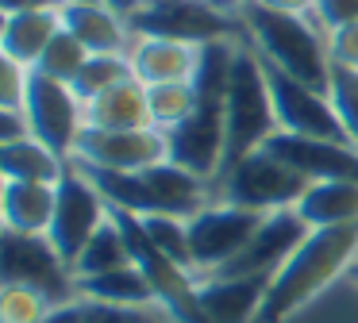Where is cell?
I'll return each instance as SVG.
<instances>
[{
    "mask_svg": "<svg viewBox=\"0 0 358 323\" xmlns=\"http://www.w3.org/2000/svg\"><path fill=\"white\" fill-rule=\"evenodd\" d=\"M308 235H312V227L296 215V208L270 212L262 220V227L255 231V238L243 246L239 258L227 261L220 273H208V277H273Z\"/></svg>",
    "mask_w": 358,
    "mask_h": 323,
    "instance_id": "obj_13",
    "label": "cell"
},
{
    "mask_svg": "<svg viewBox=\"0 0 358 323\" xmlns=\"http://www.w3.org/2000/svg\"><path fill=\"white\" fill-rule=\"evenodd\" d=\"M143 227H147L150 243L173 258L181 269H193V250H189V231H185V220H173V215H139Z\"/></svg>",
    "mask_w": 358,
    "mask_h": 323,
    "instance_id": "obj_30",
    "label": "cell"
},
{
    "mask_svg": "<svg viewBox=\"0 0 358 323\" xmlns=\"http://www.w3.org/2000/svg\"><path fill=\"white\" fill-rule=\"evenodd\" d=\"M262 58V54H258ZM266 69V85H270V100H273V115H278V131L289 135H304V138H327V143H347L335 104L327 92L312 89V85L289 77L285 69H278L273 62L262 58Z\"/></svg>",
    "mask_w": 358,
    "mask_h": 323,
    "instance_id": "obj_9",
    "label": "cell"
},
{
    "mask_svg": "<svg viewBox=\"0 0 358 323\" xmlns=\"http://www.w3.org/2000/svg\"><path fill=\"white\" fill-rule=\"evenodd\" d=\"M55 204H58V185L4 181V189H0L4 231H16V235H47L50 223H55Z\"/></svg>",
    "mask_w": 358,
    "mask_h": 323,
    "instance_id": "obj_21",
    "label": "cell"
},
{
    "mask_svg": "<svg viewBox=\"0 0 358 323\" xmlns=\"http://www.w3.org/2000/svg\"><path fill=\"white\" fill-rule=\"evenodd\" d=\"M62 27L89 54H131V27L104 4H62Z\"/></svg>",
    "mask_w": 358,
    "mask_h": 323,
    "instance_id": "obj_20",
    "label": "cell"
},
{
    "mask_svg": "<svg viewBox=\"0 0 358 323\" xmlns=\"http://www.w3.org/2000/svg\"><path fill=\"white\" fill-rule=\"evenodd\" d=\"M327 54H331V66L355 69L358 73V23L327 31Z\"/></svg>",
    "mask_w": 358,
    "mask_h": 323,
    "instance_id": "obj_32",
    "label": "cell"
},
{
    "mask_svg": "<svg viewBox=\"0 0 358 323\" xmlns=\"http://www.w3.org/2000/svg\"><path fill=\"white\" fill-rule=\"evenodd\" d=\"M239 20H243V31L250 35V43H255V50L266 62H273L289 77H296V81L312 85L320 92L331 89V54H327L324 38L304 23V15L270 12L255 0H243Z\"/></svg>",
    "mask_w": 358,
    "mask_h": 323,
    "instance_id": "obj_3",
    "label": "cell"
},
{
    "mask_svg": "<svg viewBox=\"0 0 358 323\" xmlns=\"http://www.w3.org/2000/svg\"><path fill=\"white\" fill-rule=\"evenodd\" d=\"M150 123L158 131H173L196 112V85L193 81H170V85H147Z\"/></svg>",
    "mask_w": 358,
    "mask_h": 323,
    "instance_id": "obj_26",
    "label": "cell"
},
{
    "mask_svg": "<svg viewBox=\"0 0 358 323\" xmlns=\"http://www.w3.org/2000/svg\"><path fill=\"white\" fill-rule=\"evenodd\" d=\"M89 312H93V304H89V300H81V296H73V300H66V304L50 308V315L43 323H85Z\"/></svg>",
    "mask_w": 358,
    "mask_h": 323,
    "instance_id": "obj_34",
    "label": "cell"
},
{
    "mask_svg": "<svg viewBox=\"0 0 358 323\" xmlns=\"http://www.w3.org/2000/svg\"><path fill=\"white\" fill-rule=\"evenodd\" d=\"M208 4H216V0H208Z\"/></svg>",
    "mask_w": 358,
    "mask_h": 323,
    "instance_id": "obj_41",
    "label": "cell"
},
{
    "mask_svg": "<svg viewBox=\"0 0 358 323\" xmlns=\"http://www.w3.org/2000/svg\"><path fill=\"white\" fill-rule=\"evenodd\" d=\"M62 31V4L24 8V12H4L0 23V54L24 69H35L55 35Z\"/></svg>",
    "mask_w": 358,
    "mask_h": 323,
    "instance_id": "obj_18",
    "label": "cell"
},
{
    "mask_svg": "<svg viewBox=\"0 0 358 323\" xmlns=\"http://www.w3.org/2000/svg\"><path fill=\"white\" fill-rule=\"evenodd\" d=\"M308 185L312 181L304 173H296L293 166H285L262 146V150L239 158L220 177V196H224V204L270 215V212H281V208H296V200L304 196Z\"/></svg>",
    "mask_w": 358,
    "mask_h": 323,
    "instance_id": "obj_6",
    "label": "cell"
},
{
    "mask_svg": "<svg viewBox=\"0 0 358 323\" xmlns=\"http://www.w3.org/2000/svg\"><path fill=\"white\" fill-rule=\"evenodd\" d=\"M131 35H162L181 43H216L231 38L243 27V20H231L224 8L208 0H147L139 12L127 20Z\"/></svg>",
    "mask_w": 358,
    "mask_h": 323,
    "instance_id": "obj_10",
    "label": "cell"
},
{
    "mask_svg": "<svg viewBox=\"0 0 358 323\" xmlns=\"http://www.w3.org/2000/svg\"><path fill=\"white\" fill-rule=\"evenodd\" d=\"M85 62H89V50L62 27L55 35V43L43 50V58H39V66H35V69H39L43 77H50V81L73 85V77L81 73V66H85Z\"/></svg>",
    "mask_w": 358,
    "mask_h": 323,
    "instance_id": "obj_29",
    "label": "cell"
},
{
    "mask_svg": "<svg viewBox=\"0 0 358 323\" xmlns=\"http://www.w3.org/2000/svg\"><path fill=\"white\" fill-rule=\"evenodd\" d=\"M343 281H350V285H355V289H358V258L350 261V269H347V277H343Z\"/></svg>",
    "mask_w": 358,
    "mask_h": 323,
    "instance_id": "obj_38",
    "label": "cell"
},
{
    "mask_svg": "<svg viewBox=\"0 0 358 323\" xmlns=\"http://www.w3.org/2000/svg\"><path fill=\"white\" fill-rule=\"evenodd\" d=\"M270 277H196V300L208 323H255Z\"/></svg>",
    "mask_w": 358,
    "mask_h": 323,
    "instance_id": "obj_17",
    "label": "cell"
},
{
    "mask_svg": "<svg viewBox=\"0 0 358 323\" xmlns=\"http://www.w3.org/2000/svg\"><path fill=\"white\" fill-rule=\"evenodd\" d=\"M81 169L101 189L108 208H124L131 215L193 220L196 212H204L212 204L204 177L173 166V162H158V166L135 169V173H116V169H96V166H81Z\"/></svg>",
    "mask_w": 358,
    "mask_h": 323,
    "instance_id": "obj_2",
    "label": "cell"
},
{
    "mask_svg": "<svg viewBox=\"0 0 358 323\" xmlns=\"http://www.w3.org/2000/svg\"><path fill=\"white\" fill-rule=\"evenodd\" d=\"M358 258V223L320 227L293 250V258L270 277L262 312L255 323H285L316 300L335 277H347L350 261Z\"/></svg>",
    "mask_w": 358,
    "mask_h": 323,
    "instance_id": "obj_1",
    "label": "cell"
},
{
    "mask_svg": "<svg viewBox=\"0 0 358 323\" xmlns=\"http://www.w3.org/2000/svg\"><path fill=\"white\" fill-rule=\"evenodd\" d=\"M108 220V200L101 196L89 173L78 162H66V173L58 177V204H55V223H50L47 238L58 250V258L66 261V269H73L78 254L85 250V243L96 235V227Z\"/></svg>",
    "mask_w": 358,
    "mask_h": 323,
    "instance_id": "obj_7",
    "label": "cell"
},
{
    "mask_svg": "<svg viewBox=\"0 0 358 323\" xmlns=\"http://www.w3.org/2000/svg\"><path fill=\"white\" fill-rule=\"evenodd\" d=\"M62 4H101V0H62Z\"/></svg>",
    "mask_w": 358,
    "mask_h": 323,
    "instance_id": "obj_39",
    "label": "cell"
},
{
    "mask_svg": "<svg viewBox=\"0 0 358 323\" xmlns=\"http://www.w3.org/2000/svg\"><path fill=\"white\" fill-rule=\"evenodd\" d=\"M4 281H24L43 289L55 304L73 300V273L47 235H16L4 231Z\"/></svg>",
    "mask_w": 358,
    "mask_h": 323,
    "instance_id": "obj_14",
    "label": "cell"
},
{
    "mask_svg": "<svg viewBox=\"0 0 358 323\" xmlns=\"http://www.w3.org/2000/svg\"><path fill=\"white\" fill-rule=\"evenodd\" d=\"M104 8H112V12L120 15V20H131L135 12H139L143 4H147V0H101Z\"/></svg>",
    "mask_w": 358,
    "mask_h": 323,
    "instance_id": "obj_36",
    "label": "cell"
},
{
    "mask_svg": "<svg viewBox=\"0 0 358 323\" xmlns=\"http://www.w3.org/2000/svg\"><path fill=\"white\" fill-rule=\"evenodd\" d=\"M85 115V127L96 131H135V127H155L150 123V104H147V85L139 77H127V81L112 85L108 92L85 100L81 104Z\"/></svg>",
    "mask_w": 358,
    "mask_h": 323,
    "instance_id": "obj_19",
    "label": "cell"
},
{
    "mask_svg": "<svg viewBox=\"0 0 358 323\" xmlns=\"http://www.w3.org/2000/svg\"><path fill=\"white\" fill-rule=\"evenodd\" d=\"M24 112L31 123V135L43 146L70 162L78 135L85 131V115H81V100L73 96L70 85L50 81L39 69H27V92H24Z\"/></svg>",
    "mask_w": 358,
    "mask_h": 323,
    "instance_id": "obj_11",
    "label": "cell"
},
{
    "mask_svg": "<svg viewBox=\"0 0 358 323\" xmlns=\"http://www.w3.org/2000/svg\"><path fill=\"white\" fill-rule=\"evenodd\" d=\"M266 150L304 173L308 181H358V150L350 143H327V138H304L289 131H273Z\"/></svg>",
    "mask_w": 358,
    "mask_h": 323,
    "instance_id": "obj_15",
    "label": "cell"
},
{
    "mask_svg": "<svg viewBox=\"0 0 358 323\" xmlns=\"http://www.w3.org/2000/svg\"><path fill=\"white\" fill-rule=\"evenodd\" d=\"M50 308H55V300L35 285L4 281V289H0V323H43Z\"/></svg>",
    "mask_w": 358,
    "mask_h": 323,
    "instance_id": "obj_28",
    "label": "cell"
},
{
    "mask_svg": "<svg viewBox=\"0 0 358 323\" xmlns=\"http://www.w3.org/2000/svg\"><path fill=\"white\" fill-rule=\"evenodd\" d=\"M296 215L312 231L358 223V181H312L296 200Z\"/></svg>",
    "mask_w": 358,
    "mask_h": 323,
    "instance_id": "obj_23",
    "label": "cell"
},
{
    "mask_svg": "<svg viewBox=\"0 0 358 323\" xmlns=\"http://www.w3.org/2000/svg\"><path fill=\"white\" fill-rule=\"evenodd\" d=\"M43 4H62V0H4V12H24V8H43Z\"/></svg>",
    "mask_w": 358,
    "mask_h": 323,
    "instance_id": "obj_37",
    "label": "cell"
},
{
    "mask_svg": "<svg viewBox=\"0 0 358 323\" xmlns=\"http://www.w3.org/2000/svg\"><path fill=\"white\" fill-rule=\"evenodd\" d=\"M255 4L270 8V12H289V15H308L316 0H255Z\"/></svg>",
    "mask_w": 358,
    "mask_h": 323,
    "instance_id": "obj_35",
    "label": "cell"
},
{
    "mask_svg": "<svg viewBox=\"0 0 358 323\" xmlns=\"http://www.w3.org/2000/svg\"><path fill=\"white\" fill-rule=\"evenodd\" d=\"M312 15L320 20L324 31L347 27V23H358V0H316Z\"/></svg>",
    "mask_w": 358,
    "mask_h": 323,
    "instance_id": "obj_33",
    "label": "cell"
},
{
    "mask_svg": "<svg viewBox=\"0 0 358 323\" xmlns=\"http://www.w3.org/2000/svg\"><path fill=\"white\" fill-rule=\"evenodd\" d=\"M262 212H247L235 204H208L204 212H196L193 220H185L189 231V250H193V273L208 277L220 273L227 261H235L243 254V246L255 238V231L262 227Z\"/></svg>",
    "mask_w": 358,
    "mask_h": 323,
    "instance_id": "obj_8",
    "label": "cell"
},
{
    "mask_svg": "<svg viewBox=\"0 0 358 323\" xmlns=\"http://www.w3.org/2000/svg\"><path fill=\"white\" fill-rule=\"evenodd\" d=\"M73 296L89 300V304H108V308H131V312H143V308L158 304L155 285L147 281L135 261L120 269H108V273L96 277H73Z\"/></svg>",
    "mask_w": 358,
    "mask_h": 323,
    "instance_id": "obj_22",
    "label": "cell"
},
{
    "mask_svg": "<svg viewBox=\"0 0 358 323\" xmlns=\"http://www.w3.org/2000/svg\"><path fill=\"white\" fill-rule=\"evenodd\" d=\"M278 131L266 69L255 46H235L231 81H227V150H224V173L239 158L262 150L266 138ZM220 173V177H224Z\"/></svg>",
    "mask_w": 358,
    "mask_h": 323,
    "instance_id": "obj_4",
    "label": "cell"
},
{
    "mask_svg": "<svg viewBox=\"0 0 358 323\" xmlns=\"http://www.w3.org/2000/svg\"><path fill=\"white\" fill-rule=\"evenodd\" d=\"M227 4H243V0H216V8H227Z\"/></svg>",
    "mask_w": 358,
    "mask_h": 323,
    "instance_id": "obj_40",
    "label": "cell"
},
{
    "mask_svg": "<svg viewBox=\"0 0 358 323\" xmlns=\"http://www.w3.org/2000/svg\"><path fill=\"white\" fill-rule=\"evenodd\" d=\"M335 104V115H339L343 131H347V143L358 150V73L355 69L331 66V89H327Z\"/></svg>",
    "mask_w": 358,
    "mask_h": 323,
    "instance_id": "obj_31",
    "label": "cell"
},
{
    "mask_svg": "<svg viewBox=\"0 0 358 323\" xmlns=\"http://www.w3.org/2000/svg\"><path fill=\"white\" fill-rule=\"evenodd\" d=\"M108 215L116 220V227L124 231L131 261L147 273V281L155 285L158 308H162L173 323H208L201 312V300H196V273L193 269H181L173 258H166V254L150 243V235H147L139 215L124 212V208H108Z\"/></svg>",
    "mask_w": 358,
    "mask_h": 323,
    "instance_id": "obj_5",
    "label": "cell"
},
{
    "mask_svg": "<svg viewBox=\"0 0 358 323\" xmlns=\"http://www.w3.org/2000/svg\"><path fill=\"white\" fill-rule=\"evenodd\" d=\"M127 77H135L131 69V58L127 54H89V62L81 66V73L73 77V96L85 104V100L101 96V92H108L112 85L127 81Z\"/></svg>",
    "mask_w": 358,
    "mask_h": 323,
    "instance_id": "obj_27",
    "label": "cell"
},
{
    "mask_svg": "<svg viewBox=\"0 0 358 323\" xmlns=\"http://www.w3.org/2000/svg\"><path fill=\"white\" fill-rule=\"evenodd\" d=\"M0 173L4 181H43L58 185V177L66 173V158H58L50 146H43L39 138H24V143L0 146Z\"/></svg>",
    "mask_w": 358,
    "mask_h": 323,
    "instance_id": "obj_24",
    "label": "cell"
},
{
    "mask_svg": "<svg viewBox=\"0 0 358 323\" xmlns=\"http://www.w3.org/2000/svg\"><path fill=\"white\" fill-rule=\"evenodd\" d=\"M131 261V254H127V243H124V231L116 227V220H104L101 227H96V235L85 243V250L78 254V261H73L70 273L73 277H96V273H108V269H120Z\"/></svg>",
    "mask_w": 358,
    "mask_h": 323,
    "instance_id": "obj_25",
    "label": "cell"
},
{
    "mask_svg": "<svg viewBox=\"0 0 358 323\" xmlns=\"http://www.w3.org/2000/svg\"><path fill=\"white\" fill-rule=\"evenodd\" d=\"M127 58H131V69L143 85L193 81L196 69H201L204 46L181 43V38H162V35H135Z\"/></svg>",
    "mask_w": 358,
    "mask_h": 323,
    "instance_id": "obj_16",
    "label": "cell"
},
{
    "mask_svg": "<svg viewBox=\"0 0 358 323\" xmlns=\"http://www.w3.org/2000/svg\"><path fill=\"white\" fill-rule=\"evenodd\" d=\"M70 162L96 166V169H116V173H135V169L170 162V143H166V131H158V127H135V131L85 127L78 135Z\"/></svg>",
    "mask_w": 358,
    "mask_h": 323,
    "instance_id": "obj_12",
    "label": "cell"
}]
</instances>
